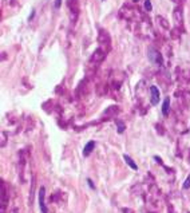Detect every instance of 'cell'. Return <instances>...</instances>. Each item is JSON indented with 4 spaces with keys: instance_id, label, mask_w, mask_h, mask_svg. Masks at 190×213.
I'll use <instances>...</instances> for the list:
<instances>
[{
    "instance_id": "1",
    "label": "cell",
    "mask_w": 190,
    "mask_h": 213,
    "mask_svg": "<svg viewBox=\"0 0 190 213\" xmlns=\"http://www.w3.org/2000/svg\"><path fill=\"white\" fill-rule=\"evenodd\" d=\"M150 95H151V105H158L159 102V90L157 86H151L150 87Z\"/></svg>"
},
{
    "instance_id": "2",
    "label": "cell",
    "mask_w": 190,
    "mask_h": 213,
    "mask_svg": "<svg viewBox=\"0 0 190 213\" xmlns=\"http://www.w3.org/2000/svg\"><path fill=\"white\" fill-rule=\"evenodd\" d=\"M149 59L151 60L153 63H159L162 64V58L158 54V51H155L154 48H150L149 50Z\"/></svg>"
},
{
    "instance_id": "3",
    "label": "cell",
    "mask_w": 190,
    "mask_h": 213,
    "mask_svg": "<svg viewBox=\"0 0 190 213\" xmlns=\"http://www.w3.org/2000/svg\"><path fill=\"white\" fill-rule=\"evenodd\" d=\"M44 196H46V189L42 186L39 189V206L42 213H47V208H46V204H44Z\"/></svg>"
},
{
    "instance_id": "4",
    "label": "cell",
    "mask_w": 190,
    "mask_h": 213,
    "mask_svg": "<svg viewBox=\"0 0 190 213\" xmlns=\"http://www.w3.org/2000/svg\"><path fill=\"white\" fill-rule=\"evenodd\" d=\"M94 146H95V142L94 141H90L86 144V146H85V149H83V156L85 157H87L90 153L92 151V149H94Z\"/></svg>"
},
{
    "instance_id": "5",
    "label": "cell",
    "mask_w": 190,
    "mask_h": 213,
    "mask_svg": "<svg viewBox=\"0 0 190 213\" xmlns=\"http://www.w3.org/2000/svg\"><path fill=\"white\" fill-rule=\"evenodd\" d=\"M123 160L126 161V164H127V165L131 167V169H134V170H138V166H137V164H135L134 161H133V160H131L130 157L127 156V154H123Z\"/></svg>"
},
{
    "instance_id": "6",
    "label": "cell",
    "mask_w": 190,
    "mask_h": 213,
    "mask_svg": "<svg viewBox=\"0 0 190 213\" xmlns=\"http://www.w3.org/2000/svg\"><path fill=\"white\" fill-rule=\"evenodd\" d=\"M169 107H170V98L166 96V99L163 101V105H162V114L163 115H167L169 113Z\"/></svg>"
},
{
    "instance_id": "7",
    "label": "cell",
    "mask_w": 190,
    "mask_h": 213,
    "mask_svg": "<svg viewBox=\"0 0 190 213\" xmlns=\"http://www.w3.org/2000/svg\"><path fill=\"white\" fill-rule=\"evenodd\" d=\"M145 8H146V11H153V7H151L150 0H145Z\"/></svg>"
},
{
    "instance_id": "8",
    "label": "cell",
    "mask_w": 190,
    "mask_h": 213,
    "mask_svg": "<svg viewBox=\"0 0 190 213\" xmlns=\"http://www.w3.org/2000/svg\"><path fill=\"white\" fill-rule=\"evenodd\" d=\"M117 125H118V133H123V130H125V125H122V122H121V121H118V122H117Z\"/></svg>"
},
{
    "instance_id": "9",
    "label": "cell",
    "mask_w": 190,
    "mask_h": 213,
    "mask_svg": "<svg viewBox=\"0 0 190 213\" xmlns=\"http://www.w3.org/2000/svg\"><path fill=\"white\" fill-rule=\"evenodd\" d=\"M188 188H190V176L186 178L185 184H183V189H188Z\"/></svg>"
},
{
    "instance_id": "10",
    "label": "cell",
    "mask_w": 190,
    "mask_h": 213,
    "mask_svg": "<svg viewBox=\"0 0 190 213\" xmlns=\"http://www.w3.org/2000/svg\"><path fill=\"white\" fill-rule=\"evenodd\" d=\"M87 182H88V186H90V188L95 189V185H94V184H92V181H91V180H87Z\"/></svg>"
},
{
    "instance_id": "11",
    "label": "cell",
    "mask_w": 190,
    "mask_h": 213,
    "mask_svg": "<svg viewBox=\"0 0 190 213\" xmlns=\"http://www.w3.org/2000/svg\"><path fill=\"white\" fill-rule=\"evenodd\" d=\"M60 3H62V0H55V8L60 7Z\"/></svg>"
},
{
    "instance_id": "12",
    "label": "cell",
    "mask_w": 190,
    "mask_h": 213,
    "mask_svg": "<svg viewBox=\"0 0 190 213\" xmlns=\"http://www.w3.org/2000/svg\"><path fill=\"white\" fill-rule=\"evenodd\" d=\"M135 2H137V0H135Z\"/></svg>"
}]
</instances>
